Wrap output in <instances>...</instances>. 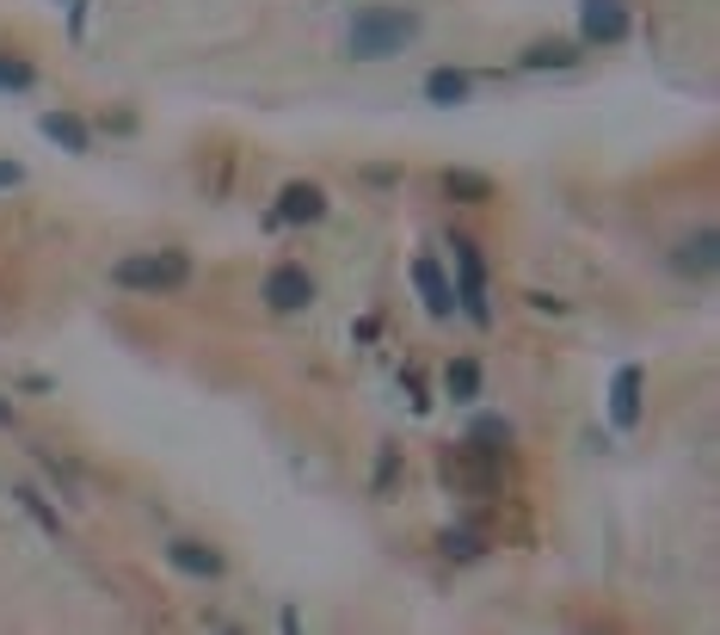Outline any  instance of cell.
<instances>
[{"mask_svg": "<svg viewBox=\"0 0 720 635\" xmlns=\"http://www.w3.org/2000/svg\"><path fill=\"white\" fill-rule=\"evenodd\" d=\"M413 38H419V13H407V7H363L351 20V31H345V50L358 62H382L395 50H407Z\"/></svg>", "mask_w": 720, "mask_h": 635, "instance_id": "obj_1", "label": "cell"}, {"mask_svg": "<svg viewBox=\"0 0 720 635\" xmlns=\"http://www.w3.org/2000/svg\"><path fill=\"white\" fill-rule=\"evenodd\" d=\"M124 290H179L191 278V259L185 253H130V259H117V271H112Z\"/></svg>", "mask_w": 720, "mask_h": 635, "instance_id": "obj_2", "label": "cell"}, {"mask_svg": "<svg viewBox=\"0 0 720 635\" xmlns=\"http://www.w3.org/2000/svg\"><path fill=\"white\" fill-rule=\"evenodd\" d=\"M450 247H455V266H462V290H455V303H468V315L487 328V321H493V308H487V253L474 247L468 234H450Z\"/></svg>", "mask_w": 720, "mask_h": 635, "instance_id": "obj_3", "label": "cell"}, {"mask_svg": "<svg viewBox=\"0 0 720 635\" xmlns=\"http://www.w3.org/2000/svg\"><path fill=\"white\" fill-rule=\"evenodd\" d=\"M641 395H646L641 365H622L616 383H609V420H616V432H634V426H641Z\"/></svg>", "mask_w": 720, "mask_h": 635, "instance_id": "obj_4", "label": "cell"}, {"mask_svg": "<svg viewBox=\"0 0 720 635\" xmlns=\"http://www.w3.org/2000/svg\"><path fill=\"white\" fill-rule=\"evenodd\" d=\"M579 31H586V43H622L628 31H634V20H628L622 0H586V20H579Z\"/></svg>", "mask_w": 720, "mask_h": 635, "instance_id": "obj_5", "label": "cell"}, {"mask_svg": "<svg viewBox=\"0 0 720 635\" xmlns=\"http://www.w3.org/2000/svg\"><path fill=\"white\" fill-rule=\"evenodd\" d=\"M266 303L278 308V315H296V308L314 303V278H308L303 266H278L266 278Z\"/></svg>", "mask_w": 720, "mask_h": 635, "instance_id": "obj_6", "label": "cell"}, {"mask_svg": "<svg viewBox=\"0 0 720 635\" xmlns=\"http://www.w3.org/2000/svg\"><path fill=\"white\" fill-rule=\"evenodd\" d=\"M321 216H326V192L314 179H296V186L278 192V223H321Z\"/></svg>", "mask_w": 720, "mask_h": 635, "instance_id": "obj_7", "label": "cell"}, {"mask_svg": "<svg viewBox=\"0 0 720 635\" xmlns=\"http://www.w3.org/2000/svg\"><path fill=\"white\" fill-rule=\"evenodd\" d=\"M413 290L425 296V308H432V315H455V284L443 278V266H437V259H413Z\"/></svg>", "mask_w": 720, "mask_h": 635, "instance_id": "obj_8", "label": "cell"}, {"mask_svg": "<svg viewBox=\"0 0 720 635\" xmlns=\"http://www.w3.org/2000/svg\"><path fill=\"white\" fill-rule=\"evenodd\" d=\"M38 130L50 136V142H56L62 154H87V149H93V130H87V124H80L75 112H43Z\"/></svg>", "mask_w": 720, "mask_h": 635, "instance_id": "obj_9", "label": "cell"}, {"mask_svg": "<svg viewBox=\"0 0 720 635\" xmlns=\"http://www.w3.org/2000/svg\"><path fill=\"white\" fill-rule=\"evenodd\" d=\"M172 556V568H185V574H197V580H216L222 574V556H216V549H209V543H191V537H179L167 549Z\"/></svg>", "mask_w": 720, "mask_h": 635, "instance_id": "obj_10", "label": "cell"}, {"mask_svg": "<svg viewBox=\"0 0 720 635\" xmlns=\"http://www.w3.org/2000/svg\"><path fill=\"white\" fill-rule=\"evenodd\" d=\"M425 99H432V105H468V75L432 68V75H425Z\"/></svg>", "mask_w": 720, "mask_h": 635, "instance_id": "obj_11", "label": "cell"}, {"mask_svg": "<svg viewBox=\"0 0 720 635\" xmlns=\"http://www.w3.org/2000/svg\"><path fill=\"white\" fill-rule=\"evenodd\" d=\"M443 192L462 198V204H493V179H480V174H462V167H450L443 174Z\"/></svg>", "mask_w": 720, "mask_h": 635, "instance_id": "obj_12", "label": "cell"}, {"mask_svg": "<svg viewBox=\"0 0 720 635\" xmlns=\"http://www.w3.org/2000/svg\"><path fill=\"white\" fill-rule=\"evenodd\" d=\"M573 62H579V50L561 43V38H542V43L524 50V68H573Z\"/></svg>", "mask_w": 720, "mask_h": 635, "instance_id": "obj_13", "label": "cell"}, {"mask_svg": "<svg viewBox=\"0 0 720 635\" xmlns=\"http://www.w3.org/2000/svg\"><path fill=\"white\" fill-rule=\"evenodd\" d=\"M678 271H696V278L715 271V229H702L696 241H683V247H678Z\"/></svg>", "mask_w": 720, "mask_h": 635, "instance_id": "obj_14", "label": "cell"}, {"mask_svg": "<svg viewBox=\"0 0 720 635\" xmlns=\"http://www.w3.org/2000/svg\"><path fill=\"white\" fill-rule=\"evenodd\" d=\"M480 395V365L474 358H455L450 365V402H474Z\"/></svg>", "mask_w": 720, "mask_h": 635, "instance_id": "obj_15", "label": "cell"}, {"mask_svg": "<svg viewBox=\"0 0 720 635\" xmlns=\"http://www.w3.org/2000/svg\"><path fill=\"white\" fill-rule=\"evenodd\" d=\"M480 549H487V543H480V531H468V524L443 531V556H450V561H474Z\"/></svg>", "mask_w": 720, "mask_h": 635, "instance_id": "obj_16", "label": "cell"}, {"mask_svg": "<svg viewBox=\"0 0 720 635\" xmlns=\"http://www.w3.org/2000/svg\"><path fill=\"white\" fill-rule=\"evenodd\" d=\"M13 500H20V506H25V512H31V519H38V524H43V531H50V537H56V531H62V519H56V506L43 500L38 487H20V494H13Z\"/></svg>", "mask_w": 720, "mask_h": 635, "instance_id": "obj_17", "label": "cell"}, {"mask_svg": "<svg viewBox=\"0 0 720 635\" xmlns=\"http://www.w3.org/2000/svg\"><path fill=\"white\" fill-rule=\"evenodd\" d=\"M0 87H7V93H31V87H38V68H31V62L0 56Z\"/></svg>", "mask_w": 720, "mask_h": 635, "instance_id": "obj_18", "label": "cell"}, {"mask_svg": "<svg viewBox=\"0 0 720 635\" xmlns=\"http://www.w3.org/2000/svg\"><path fill=\"white\" fill-rule=\"evenodd\" d=\"M468 444H512V426H505V420H474L468 426Z\"/></svg>", "mask_w": 720, "mask_h": 635, "instance_id": "obj_19", "label": "cell"}, {"mask_svg": "<svg viewBox=\"0 0 720 635\" xmlns=\"http://www.w3.org/2000/svg\"><path fill=\"white\" fill-rule=\"evenodd\" d=\"M388 475H400V457H395V450H388V457L376 462V487H388Z\"/></svg>", "mask_w": 720, "mask_h": 635, "instance_id": "obj_20", "label": "cell"}, {"mask_svg": "<svg viewBox=\"0 0 720 635\" xmlns=\"http://www.w3.org/2000/svg\"><path fill=\"white\" fill-rule=\"evenodd\" d=\"M20 179H25L20 161H0V192H7V186H20Z\"/></svg>", "mask_w": 720, "mask_h": 635, "instance_id": "obj_21", "label": "cell"}, {"mask_svg": "<svg viewBox=\"0 0 720 635\" xmlns=\"http://www.w3.org/2000/svg\"><path fill=\"white\" fill-rule=\"evenodd\" d=\"M7 420H13V407H7V402H0V426H7Z\"/></svg>", "mask_w": 720, "mask_h": 635, "instance_id": "obj_22", "label": "cell"}]
</instances>
